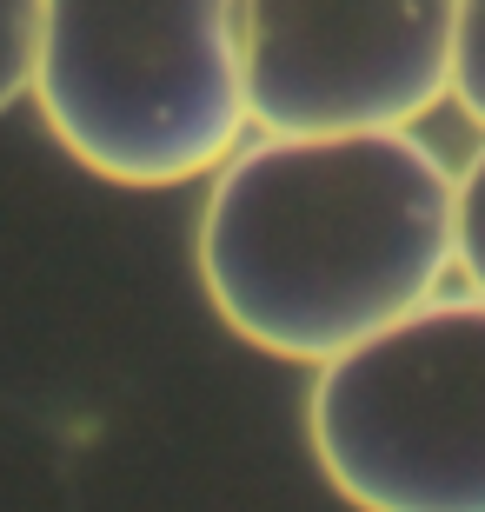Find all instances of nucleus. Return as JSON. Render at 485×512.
I'll return each instance as SVG.
<instances>
[{"mask_svg":"<svg viewBox=\"0 0 485 512\" xmlns=\"http://www.w3.org/2000/svg\"><path fill=\"white\" fill-rule=\"evenodd\" d=\"M459 173L419 133H260L213 173L200 286L246 346L333 366L459 266Z\"/></svg>","mask_w":485,"mask_h":512,"instance_id":"1","label":"nucleus"},{"mask_svg":"<svg viewBox=\"0 0 485 512\" xmlns=\"http://www.w3.org/2000/svg\"><path fill=\"white\" fill-rule=\"evenodd\" d=\"M40 120L113 187H180L240 153V0H40Z\"/></svg>","mask_w":485,"mask_h":512,"instance_id":"2","label":"nucleus"},{"mask_svg":"<svg viewBox=\"0 0 485 512\" xmlns=\"http://www.w3.org/2000/svg\"><path fill=\"white\" fill-rule=\"evenodd\" d=\"M306 439L353 512H485V300H432L319 366Z\"/></svg>","mask_w":485,"mask_h":512,"instance_id":"3","label":"nucleus"},{"mask_svg":"<svg viewBox=\"0 0 485 512\" xmlns=\"http://www.w3.org/2000/svg\"><path fill=\"white\" fill-rule=\"evenodd\" d=\"M459 0H240L246 120L266 133H412L452 94Z\"/></svg>","mask_w":485,"mask_h":512,"instance_id":"4","label":"nucleus"},{"mask_svg":"<svg viewBox=\"0 0 485 512\" xmlns=\"http://www.w3.org/2000/svg\"><path fill=\"white\" fill-rule=\"evenodd\" d=\"M34 54H40V0H0V114L20 94H34Z\"/></svg>","mask_w":485,"mask_h":512,"instance_id":"5","label":"nucleus"},{"mask_svg":"<svg viewBox=\"0 0 485 512\" xmlns=\"http://www.w3.org/2000/svg\"><path fill=\"white\" fill-rule=\"evenodd\" d=\"M452 247H459V273L485 300V140L459 167V207H452Z\"/></svg>","mask_w":485,"mask_h":512,"instance_id":"6","label":"nucleus"},{"mask_svg":"<svg viewBox=\"0 0 485 512\" xmlns=\"http://www.w3.org/2000/svg\"><path fill=\"white\" fill-rule=\"evenodd\" d=\"M452 100L485 127V0L452 7Z\"/></svg>","mask_w":485,"mask_h":512,"instance_id":"7","label":"nucleus"}]
</instances>
